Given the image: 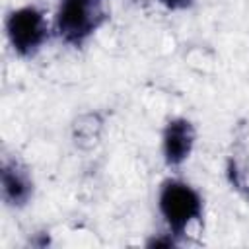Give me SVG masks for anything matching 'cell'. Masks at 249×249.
I'll use <instances>...</instances> for the list:
<instances>
[{
	"label": "cell",
	"instance_id": "1",
	"mask_svg": "<svg viewBox=\"0 0 249 249\" xmlns=\"http://www.w3.org/2000/svg\"><path fill=\"white\" fill-rule=\"evenodd\" d=\"M107 0H58L56 31L70 45H82L105 19Z\"/></svg>",
	"mask_w": 249,
	"mask_h": 249
},
{
	"label": "cell",
	"instance_id": "2",
	"mask_svg": "<svg viewBox=\"0 0 249 249\" xmlns=\"http://www.w3.org/2000/svg\"><path fill=\"white\" fill-rule=\"evenodd\" d=\"M160 212L169 228V233L181 235L193 220H198L202 214L200 195L185 181L167 179L160 189L158 198Z\"/></svg>",
	"mask_w": 249,
	"mask_h": 249
},
{
	"label": "cell",
	"instance_id": "3",
	"mask_svg": "<svg viewBox=\"0 0 249 249\" xmlns=\"http://www.w3.org/2000/svg\"><path fill=\"white\" fill-rule=\"evenodd\" d=\"M6 33L14 51L21 56L35 54L49 35V27L41 10L33 6H23L14 10L6 21Z\"/></svg>",
	"mask_w": 249,
	"mask_h": 249
},
{
	"label": "cell",
	"instance_id": "4",
	"mask_svg": "<svg viewBox=\"0 0 249 249\" xmlns=\"http://www.w3.org/2000/svg\"><path fill=\"white\" fill-rule=\"evenodd\" d=\"M195 138H196V132L191 121L183 117L171 119L165 124L163 136H161V148H163V158L167 165L183 163L193 152Z\"/></svg>",
	"mask_w": 249,
	"mask_h": 249
},
{
	"label": "cell",
	"instance_id": "5",
	"mask_svg": "<svg viewBox=\"0 0 249 249\" xmlns=\"http://www.w3.org/2000/svg\"><path fill=\"white\" fill-rule=\"evenodd\" d=\"M33 193V181L18 161H6L2 167V195L12 206H23Z\"/></svg>",
	"mask_w": 249,
	"mask_h": 249
},
{
	"label": "cell",
	"instance_id": "6",
	"mask_svg": "<svg viewBox=\"0 0 249 249\" xmlns=\"http://www.w3.org/2000/svg\"><path fill=\"white\" fill-rule=\"evenodd\" d=\"M160 4H163L167 10H185L189 6H193L195 0H158Z\"/></svg>",
	"mask_w": 249,
	"mask_h": 249
}]
</instances>
